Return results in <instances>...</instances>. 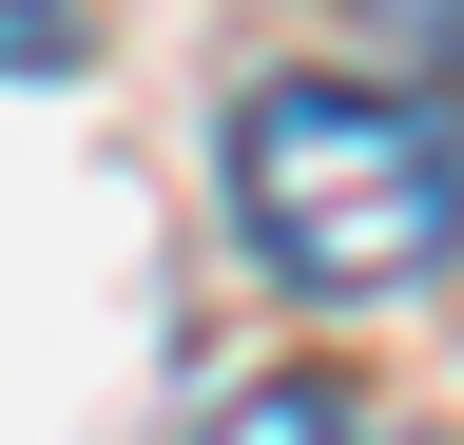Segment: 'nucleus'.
<instances>
[{
	"label": "nucleus",
	"mask_w": 464,
	"mask_h": 445,
	"mask_svg": "<svg viewBox=\"0 0 464 445\" xmlns=\"http://www.w3.org/2000/svg\"><path fill=\"white\" fill-rule=\"evenodd\" d=\"M232 233L290 291H426L464 252V117L406 78H252L232 97Z\"/></svg>",
	"instance_id": "obj_1"
},
{
	"label": "nucleus",
	"mask_w": 464,
	"mask_h": 445,
	"mask_svg": "<svg viewBox=\"0 0 464 445\" xmlns=\"http://www.w3.org/2000/svg\"><path fill=\"white\" fill-rule=\"evenodd\" d=\"M368 39L387 59H464V0H368Z\"/></svg>",
	"instance_id": "obj_3"
},
{
	"label": "nucleus",
	"mask_w": 464,
	"mask_h": 445,
	"mask_svg": "<svg viewBox=\"0 0 464 445\" xmlns=\"http://www.w3.org/2000/svg\"><path fill=\"white\" fill-rule=\"evenodd\" d=\"M174 445H348V387H329V368H252L232 407H194Z\"/></svg>",
	"instance_id": "obj_2"
}]
</instances>
